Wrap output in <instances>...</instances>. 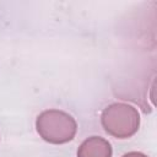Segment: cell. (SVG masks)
Instances as JSON below:
<instances>
[{
  "label": "cell",
  "mask_w": 157,
  "mask_h": 157,
  "mask_svg": "<svg viewBox=\"0 0 157 157\" xmlns=\"http://www.w3.org/2000/svg\"><path fill=\"white\" fill-rule=\"evenodd\" d=\"M36 128L43 140L55 145L71 141L77 131L76 120L70 114L58 109L42 112L37 117Z\"/></svg>",
  "instance_id": "obj_1"
},
{
  "label": "cell",
  "mask_w": 157,
  "mask_h": 157,
  "mask_svg": "<svg viewBox=\"0 0 157 157\" xmlns=\"http://www.w3.org/2000/svg\"><path fill=\"white\" fill-rule=\"evenodd\" d=\"M101 121L109 135L118 139H128L139 130L140 114L130 104L113 103L102 112Z\"/></svg>",
  "instance_id": "obj_2"
},
{
  "label": "cell",
  "mask_w": 157,
  "mask_h": 157,
  "mask_svg": "<svg viewBox=\"0 0 157 157\" xmlns=\"http://www.w3.org/2000/svg\"><path fill=\"white\" fill-rule=\"evenodd\" d=\"M77 157H112V146L103 137L91 136L80 145Z\"/></svg>",
  "instance_id": "obj_3"
},
{
  "label": "cell",
  "mask_w": 157,
  "mask_h": 157,
  "mask_svg": "<svg viewBox=\"0 0 157 157\" xmlns=\"http://www.w3.org/2000/svg\"><path fill=\"white\" fill-rule=\"evenodd\" d=\"M123 157H147V156L141 152H129V153H125Z\"/></svg>",
  "instance_id": "obj_4"
}]
</instances>
